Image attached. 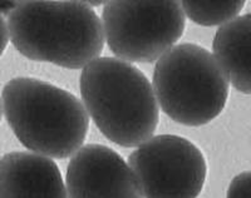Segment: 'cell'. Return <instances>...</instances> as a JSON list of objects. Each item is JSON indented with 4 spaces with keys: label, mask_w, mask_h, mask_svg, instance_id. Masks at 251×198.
Returning <instances> with one entry per match:
<instances>
[{
    "label": "cell",
    "mask_w": 251,
    "mask_h": 198,
    "mask_svg": "<svg viewBox=\"0 0 251 198\" xmlns=\"http://www.w3.org/2000/svg\"><path fill=\"white\" fill-rule=\"evenodd\" d=\"M6 23L15 49L35 62L84 69L104 47L102 22L83 1H22Z\"/></svg>",
    "instance_id": "obj_1"
},
{
    "label": "cell",
    "mask_w": 251,
    "mask_h": 198,
    "mask_svg": "<svg viewBox=\"0 0 251 198\" xmlns=\"http://www.w3.org/2000/svg\"><path fill=\"white\" fill-rule=\"evenodd\" d=\"M83 104L98 129L122 147H137L151 139L160 109L149 78L131 63L103 57L82 71Z\"/></svg>",
    "instance_id": "obj_2"
},
{
    "label": "cell",
    "mask_w": 251,
    "mask_h": 198,
    "mask_svg": "<svg viewBox=\"0 0 251 198\" xmlns=\"http://www.w3.org/2000/svg\"><path fill=\"white\" fill-rule=\"evenodd\" d=\"M3 114L24 147L49 158H67L82 148L89 128L86 107L68 91L34 78L9 80Z\"/></svg>",
    "instance_id": "obj_3"
},
{
    "label": "cell",
    "mask_w": 251,
    "mask_h": 198,
    "mask_svg": "<svg viewBox=\"0 0 251 198\" xmlns=\"http://www.w3.org/2000/svg\"><path fill=\"white\" fill-rule=\"evenodd\" d=\"M153 89L158 105L170 118L200 127L224 111L228 78L214 54L197 44L183 43L156 63Z\"/></svg>",
    "instance_id": "obj_4"
},
{
    "label": "cell",
    "mask_w": 251,
    "mask_h": 198,
    "mask_svg": "<svg viewBox=\"0 0 251 198\" xmlns=\"http://www.w3.org/2000/svg\"><path fill=\"white\" fill-rule=\"evenodd\" d=\"M108 48L127 63H151L183 34L186 15L178 1H108L103 8Z\"/></svg>",
    "instance_id": "obj_5"
},
{
    "label": "cell",
    "mask_w": 251,
    "mask_h": 198,
    "mask_svg": "<svg viewBox=\"0 0 251 198\" xmlns=\"http://www.w3.org/2000/svg\"><path fill=\"white\" fill-rule=\"evenodd\" d=\"M146 198H197L207 174L205 157L188 139L152 137L128 157Z\"/></svg>",
    "instance_id": "obj_6"
},
{
    "label": "cell",
    "mask_w": 251,
    "mask_h": 198,
    "mask_svg": "<svg viewBox=\"0 0 251 198\" xmlns=\"http://www.w3.org/2000/svg\"><path fill=\"white\" fill-rule=\"evenodd\" d=\"M69 198H143L133 171L111 148L87 145L72 157L67 168Z\"/></svg>",
    "instance_id": "obj_7"
},
{
    "label": "cell",
    "mask_w": 251,
    "mask_h": 198,
    "mask_svg": "<svg viewBox=\"0 0 251 198\" xmlns=\"http://www.w3.org/2000/svg\"><path fill=\"white\" fill-rule=\"evenodd\" d=\"M0 198H69L62 174L50 158L10 152L0 162Z\"/></svg>",
    "instance_id": "obj_8"
},
{
    "label": "cell",
    "mask_w": 251,
    "mask_h": 198,
    "mask_svg": "<svg viewBox=\"0 0 251 198\" xmlns=\"http://www.w3.org/2000/svg\"><path fill=\"white\" fill-rule=\"evenodd\" d=\"M212 49L232 87L251 94V13L220 26Z\"/></svg>",
    "instance_id": "obj_9"
},
{
    "label": "cell",
    "mask_w": 251,
    "mask_h": 198,
    "mask_svg": "<svg viewBox=\"0 0 251 198\" xmlns=\"http://www.w3.org/2000/svg\"><path fill=\"white\" fill-rule=\"evenodd\" d=\"M182 9L186 17L196 24L203 26L225 25L236 19L243 10L245 1H182Z\"/></svg>",
    "instance_id": "obj_10"
},
{
    "label": "cell",
    "mask_w": 251,
    "mask_h": 198,
    "mask_svg": "<svg viewBox=\"0 0 251 198\" xmlns=\"http://www.w3.org/2000/svg\"><path fill=\"white\" fill-rule=\"evenodd\" d=\"M226 198H251V171L240 173L232 179Z\"/></svg>",
    "instance_id": "obj_11"
},
{
    "label": "cell",
    "mask_w": 251,
    "mask_h": 198,
    "mask_svg": "<svg viewBox=\"0 0 251 198\" xmlns=\"http://www.w3.org/2000/svg\"><path fill=\"white\" fill-rule=\"evenodd\" d=\"M1 38H3V43H1V54L5 51L6 46H8V42L10 40V33H9L8 23H6L5 18L1 15Z\"/></svg>",
    "instance_id": "obj_12"
}]
</instances>
